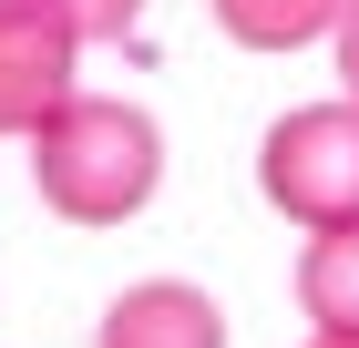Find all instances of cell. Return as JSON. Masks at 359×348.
<instances>
[{
    "label": "cell",
    "instance_id": "8992f818",
    "mask_svg": "<svg viewBox=\"0 0 359 348\" xmlns=\"http://www.w3.org/2000/svg\"><path fill=\"white\" fill-rule=\"evenodd\" d=\"M298 307H308L318 328H359V225L308 236V256H298Z\"/></svg>",
    "mask_w": 359,
    "mask_h": 348
},
{
    "label": "cell",
    "instance_id": "6da1fadb",
    "mask_svg": "<svg viewBox=\"0 0 359 348\" xmlns=\"http://www.w3.org/2000/svg\"><path fill=\"white\" fill-rule=\"evenodd\" d=\"M31 185H41L52 215H72V225H123V215H144V195L165 185V134H154L144 103L72 92L31 134Z\"/></svg>",
    "mask_w": 359,
    "mask_h": 348
},
{
    "label": "cell",
    "instance_id": "277c9868",
    "mask_svg": "<svg viewBox=\"0 0 359 348\" xmlns=\"http://www.w3.org/2000/svg\"><path fill=\"white\" fill-rule=\"evenodd\" d=\"M103 348H226V307L185 277H144L103 307Z\"/></svg>",
    "mask_w": 359,
    "mask_h": 348
},
{
    "label": "cell",
    "instance_id": "5b68a950",
    "mask_svg": "<svg viewBox=\"0 0 359 348\" xmlns=\"http://www.w3.org/2000/svg\"><path fill=\"white\" fill-rule=\"evenodd\" d=\"M339 21H349V0H216V31L247 41V52H298Z\"/></svg>",
    "mask_w": 359,
    "mask_h": 348
},
{
    "label": "cell",
    "instance_id": "7a4b0ae2",
    "mask_svg": "<svg viewBox=\"0 0 359 348\" xmlns=\"http://www.w3.org/2000/svg\"><path fill=\"white\" fill-rule=\"evenodd\" d=\"M257 185H267L277 215H298L308 236L359 225V103H308L287 123H267Z\"/></svg>",
    "mask_w": 359,
    "mask_h": 348
},
{
    "label": "cell",
    "instance_id": "52a82bcc",
    "mask_svg": "<svg viewBox=\"0 0 359 348\" xmlns=\"http://www.w3.org/2000/svg\"><path fill=\"white\" fill-rule=\"evenodd\" d=\"M52 11L83 31V41H123V31L144 21V0H52Z\"/></svg>",
    "mask_w": 359,
    "mask_h": 348
},
{
    "label": "cell",
    "instance_id": "9c48e42d",
    "mask_svg": "<svg viewBox=\"0 0 359 348\" xmlns=\"http://www.w3.org/2000/svg\"><path fill=\"white\" fill-rule=\"evenodd\" d=\"M308 348H359V328H318V338H308Z\"/></svg>",
    "mask_w": 359,
    "mask_h": 348
},
{
    "label": "cell",
    "instance_id": "ba28073f",
    "mask_svg": "<svg viewBox=\"0 0 359 348\" xmlns=\"http://www.w3.org/2000/svg\"><path fill=\"white\" fill-rule=\"evenodd\" d=\"M339 82H349V103H359V0H349V21H339Z\"/></svg>",
    "mask_w": 359,
    "mask_h": 348
},
{
    "label": "cell",
    "instance_id": "3957f363",
    "mask_svg": "<svg viewBox=\"0 0 359 348\" xmlns=\"http://www.w3.org/2000/svg\"><path fill=\"white\" fill-rule=\"evenodd\" d=\"M72 52L83 31L52 0H0V134H41L72 103Z\"/></svg>",
    "mask_w": 359,
    "mask_h": 348
}]
</instances>
